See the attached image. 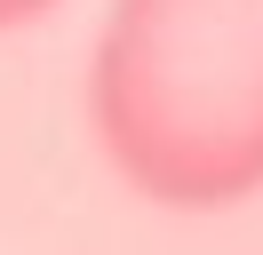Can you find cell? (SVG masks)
Here are the masks:
<instances>
[{
	"label": "cell",
	"instance_id": "6da1fadb",
	"mask_svg": "<svg viewBox=\"0 0 263 255\" xmlns=\"http://www.w3.org/2000/svg\"><path fill=\"white\" fill-rule=\"evenodd\" d=\"M96 143L160 207L263 191V0H112L88 72Z\"/></svg>",
	"mask_w": 263,
	"mask_h": 255
},
{
	"label": "cell",
	"instance_id": "7a4b0ae2",
	"mask_svg": "<svg viewBox=\"0 0 263 255\" xmlns=\"http://www.w3.org/2000/svg\"><path fill=\"white\" fill-rule=\"evenodd\" d=\"M56 0H0V32H16V24H40Z\"/></svg>",
	"mask_w": 263,
	"mask_h": 255
}]
</instances>
